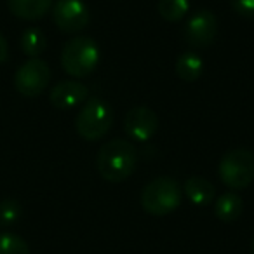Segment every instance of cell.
Returning a JSON list of instances; mask_svg holds the SVG:
<instances>
[{
	"label": "cell",
	"instance_id": "cell-1",
	"mask_svg": "<svg viewBox=\"0 0 254 254\" xmlns=\"http://www.w3.org/2000/svg\"><path fill=\"white\" fill-rule=\"evenodd\" d=\"M136 164H138L136 148L126 139H112L105 143L96 160L101 178L110 183H120L127 180L134 173Z\"/></svg>",
	"mask_w": 254,
	"mask_h": 254
},
{
	"label": "cell",
	"instance_id": "cell-2",
	"mask_svg": "<svg viewBox=\"0 0 254 254\" xmlns=\"http://www.w3.org/2000/svg\"><path fill=\"white\" fill-rule=\"evenodd\" d=\"M99 63V47L91 37H75L68 40L61 53V66L68 75L84 78Z\"/></svg>",
	"mask_w": 254,
	"mask_h": 254
},
{
	"label": "cell",
	"instance_id": "cell-3",
	"mask_svg": "<svg viewBox=\"0 0 254 254\" xmlns=\"http://www.w3.org/2000/svg\"><path fill=\"white\" fill-rule=\"evenodd\" d=\"M181 204V188L176 180L160 176L152 180L141 191V205L152 216H166Z\"/></svg>",
	"mask_w": 254,
	"mask_h": 254
},
{
	"label": "cell",
	"instance_id": "cell-4",
	"mask_svg": "<svg viewBox=\"0 0 254 254\" xmlns=\"http://www.w3.org/2000/svg\"><path fill=\"white\" fill-rule=\"evenodd\" d=\"M113 110L99 98L89 99L75 119V129L85 141H98L112 129Z\"/></svg>",
	"mask_w": 254,
	"mask_h": 254
},
{
	"label": "cell",
	"instance_id": "cell-5",
	"mask_svg": "<svg viewBox=\"0 0 254 254\" xmlns=\"http://www.w3.org/2000/svg\"><path fill=\"white\" fill-rule=\"evenodd\" d=\"M221 181L232 190H242L254 181V153L247 148H237L221 159L218 167Z\"/></svg>",
	"mask_w": 254,
	"mask_h": 254
},
{
	"label": "cell",
	"instance_id": "cell-6",
	"mask_svg": "<svg viewBox=\"0 0 254 254\" xmlns=\"http://www.w3.org/2000/svg\"><path fill=\"white\" fill-rule=\"evenodd\" d=\"M51 80L49 64L40 58H30L18 68L14 75V85L25 98H37L44 92Z\"/></svg>",
	"mask_w": 254,
	"mask_h": 254
},
{
	"label": "cell",
	"instance_id": "cell-7",
	"mask_svg": "<svg viewBox=\"0 0 254 254\" xmlns=\"http://www.w3.org/2000/svg\"><path fill=\"white\" fill-rule=\"evenodd\" d=\"M89 9L82 0H58L53 9V21L61 32L75 33L89 25Z\"/></svg>",
	"mask_w": 254,
	"mask_h": 254
},
{
	"label": "cell",
	"instance_id": "cell-8",
	"mask_svg": "<svg viewBox=\"0 0 254 254\" xmlns=\"http://www.w3.org/2000/svg\"><path fill=\"white\" fill-rule=\"evenodd\" d=\"M159 129V115L148 106H134L124 119V131L136 141H148Z\"/></svg>",
	"mask_w": 254,
	"mask_h": 254
},
{
	"label": "cell",
	"instance_id": "cell-9",
	"mask_svg": "<svg viewBox=\"0 0 254 254\" xmlns=\"http://www.w3.org/2000/svg\"><path fill=\"white\" fill-rule=\"evenodd\" d=\"M218 19L207 9L197 11L185 26V39L193 47H205L216 39Z\"/></svg>",
	"mask_w": 254,
	"mask_h": 254
},
{
	"label": "cell",
	"instance_id": "cell-10",
	"mask_svg": "<svg viewBox=\"0 0 254 254\" xmlns=\"http://www.w3.org/2000/svg\"><path fill=\"white\" fill-rule=\"evenodd\" d=\"M89 96V89L75 80H63L51 89V105L58 110H71L84 103Z\"/></svg>",
	"mask_w": 254,
	"mask_h": 254
},
{
	"label": "cell",
	"instance_id": "cell-11",
	"mask_svg": "<svg viewBox=\"0 0 254 254\" xmlns=\"http://www.w3.org/2000/svg\"><path fill=\"white\" fill-rule=\"evenodd\" d=\"M9 11L19 19L37 21L49 12L53 0H7Z\"/></svg>",
	"mask_w": 254,
	"mask_h": 254
},
{
	"label": "cell",
	"instance_id": "cell-12",
	"mask_svg": "<svg viewBox=\"0 0 254 254\" xmlns=\"http://www.w3.org/2000/svg\"><path fill=\"white\" fill-rule=\"evenodd\" d=\"M185 193L195 205H209L214 200L216 188L209 180L202 176H191L185 183Z\"/></svg>",
	"mask_w": 254,
	"mask_h": 254
},
{
	"label": "cell",
	"instance_id": "cell-13",
	"mask_svg": "<svg viewBox=\"0 0 254 254\" xmlns=\"http://www.w3.org/2000/svg\"><path fill=\"white\" fill-rule=\"evenodd\" d=\"M244 202L235 191H228V193H223L221 197L216 200L214 204V214L219 221L223 223H232L242 214Z\"/></svg>",
	"mask_w": 254,
	"mask_h": 254
},
{
	"label": "cell",
	"instance_id": "cell-14",
	"mask_svg": "<svg viewBox=\"0 0 254 254\" xmlns=\"http://www.w3.org/2000/svg\"><path fill=\"white\" fill-rule=\"evenodd\" d=\"M204 61L195 53H183L176 61V75L185 82H195L202 75Z\"/></svg>",
	"mask_w": 254,
	"mask_h": 254
},
{
	"label": "cell",
	"instance_id": "cell-15",
	"mask_svg": "<svg viewBox=\"0 0 254 254\" xmlns=\"http://www.w3.org/2000/svg\"><path fill=\"white\" fill-rule=\"evenodd\" d=\"M47 40L46 35L40 32L39 28H28L23 32L21 35V49L26 56L30 58H39L40 54L46 51Z\"/></svg>",
	"mask_w": 254,
	"mask_h": 254
},
{
	"label": "cell",
	"instance_id": "cell-16",
	"mask_svg": "<svg viewBox=\"0 0 254 254\" xmlns=\"http://www.w3.org/2000/svg\"><path fill=\"white\" fill-rule=\"evenodd\" d=\"M188 0H159V14L162 16L166 21L176 23L180 19H183L188 12Z\"/></svg>",
	"mask_w": 254,
	"mask_h": 254
},
{
	"label": "cell",
	"instance_id": "cell-17",
	"mask_svg": "<svg viewBox=\"0 0 254 254\" xmlns=\"http://www.w3.org/2000/svg\"><path fill=\"white\" fill-rule=\"evenodd\" d=\"M0 254H30V247L23 237L4 232L0 233Z\"/></svg>",
	"mask_w": 254,
	"mask_h": 254
},
{
	"label": "cell",
	"instance_id": "cell-18",
	"mask_svg": "<svg viewBox=\"0 0 254 254\" xmlns=\"http://www.w3.org/2000/svg\"><path fill=\"white\" fill-rule=\"evenodd\" d=\"M19 218H21V205H19L18 200L7 198V200L0 202V225H14Z\"/></svg>",
	"mask_w": 254,
	"mask_h": 254
},
{
	"label": "cell",
	"instance_id": "cell-19",
	"mask_svg": "<svg viewBox=\"0 0 254 254\" xmlns=\"http://www.w3.org/2000/svg\"><path fill=\"white\" fill-rule=\"evenodd\" d=\"M233 11L244 18H254V0H230Z\"/></svg>",
	"mask_w": 254,
	"mask_h": 254
},
{
	"label": "cell",
	"instance_id": "cell-20",
	"mask_svg": "<svg viewBox=\"0 0 254 254\" xmlns=\"http://www.w3.org/2000/svg\"><path fill=\"white\" fill-rule=\"evenodd\" d=\"M9 56V44L5 40V37L0 33V63H4Z\"/></svg>",
	"mask_w": 254,
	"mask_h": 254
},
{
	"label": "cell",
	"instance_id": "cell-21",
	"mask_svg": "<svg viewBox=\"0 0 254 254\" xmlns=\"http://www.w3.org/2000/svg\"><path fill=\"white\" fill-rule=\"evenodd\" d=\"M253 254H254V240H253Z\"/></svg>",
	"mask_w": 254,
	"mask_h": 254
}]
</instances>
